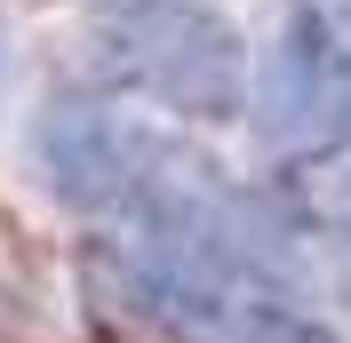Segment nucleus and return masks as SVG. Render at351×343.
<instances>
[{
  "mask_svg": "<svg viewBox=\"0 0 351 343\" xmlns=\"http://www.w3.org/2000/svg\"><path fill=\"white\" fill-rule=\"evenodd\" d=\"M32 152H40L48 192L64 200V208L120 224V208L136 200V184H144V168H152V152H160V128L96 104V96H56L40 112Z\"/></svg>",
  "mask_w": 351,
  "mask_h": 343,
  "instance_id": "4",
  "label": "nucleus"
},
{
  "mask_svg": "<svg viewBox=\"0 0 351 343\" xmlns=\"http://www.w3.org/2000/svg\"><path fill=\"white\" fill-rule=\"evenodd\" d=\"M247 112L271 160L311 168L335 144H351V40L328 8H287L271 32L263 72H247Z\"/></svg>",
  "mask_w": 351,
  "mask_h": 343,
  "instance_id": "3",
  "label": "nucleus"
},
{
  "mask_svg": "<svg viewBox=\"0 0 351 343\" xmlns=\"http://www.w3.org/2000/svg\"><path fill=\"white\" fill-rule=\"evenodd\" d=\"M88 40L104 80L152 112H176V120L247 112V48L232 16H216L208 0H104Z\"/></svg>",
  "mask_w": 351,
  "mask_h": 343,
  "instance_id": "2",
  "label": "nucleus"
},
{
  "mask_svg": "<svg viewBox=\"0 0 351 343\" xmlns=\"http://www.w3.org/2000/svg\"><path fill=\"white\" fill-rule=\"evenodd\" d=\"M88 287L128 327L160 343H343L311 311L304 279L271 263H223V256H144L112 239L88 263Z\"/></svg>",
  "mask_w": 351,
  "mask_h": 343,
  "instance_id": "1",
  "label": "nucleus"
}]
</instances>
